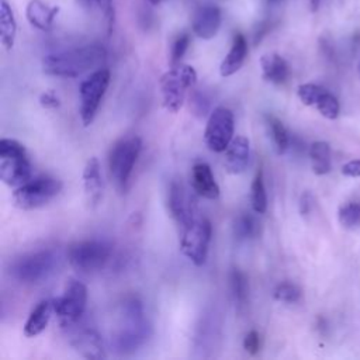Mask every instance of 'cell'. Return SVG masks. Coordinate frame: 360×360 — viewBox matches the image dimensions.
I'll list each match as a JSON object with an SVG mask.
<instances>
[{"label": "cell", "instance_id": "41", "mask_svg": "<svg viewBox=\"0 0 360 360\" xmlns=\"http://www.w3.org/2000/svg\"><path fill=\"white\" fill-rule=\"evenodd\" d=\"M82 4H84V6H89L90 3H91V0H79Z\"/></svg>", "mask_w": 360, "mask_h": 360}, {"label": "cell", "instance_id": "24", "mask_svg": "<svg viewBox=\"0 0 360 360\" xmlns=\"http://www.w3.org/2000/svg\"><path fill=\"white\" fill-rule=\"evenodd\" d=\"M311 166L315 174H326L330 172V146L328 142L316 141L309 146Z\"/></svg>", "mask_w": 360, "mask_h": 360}, {"label": "cell", "instance_id": "33", "mask_svg": "<svg viewBox=\"0 0 360 360\" xmlns=\"http://www.w3.org/2000/svg\"><path fill=\"white\" fill-rule=\"evenodd\" d=\"M360 221V204L347 202L339 208V222L345 228H350Z\"/></svg>", "mask_w": 360, "mask_h": 360}, {"label": "cell", "instance_id": "19", "mask_svg": "<svg viewBox=\"0 0 360 360\" xmlns=\"http://www.w3.org/2000/svg\"><path fill=\"white\" fill-rule=\"evenodd\" d=\"M83 188L87 204L96 207L103 195V180L98 159L94 156L86 162L83 169Z\"/></svg>", "mask_w": 360, "mask_h": 360}, {"label": "cell", "instance_id": "17", "mask_svg": "<svg viewBox=\"0 0 360 360\" xmlns=\"http://www.w3.org/2000/svg\"><path fill=\"white\" fill-rule=\"evenodd\" d=\"M72 346L86 359H104L105 352L103 347V342L100 335L91 329V328H84L77 332L70 339Z\"/></svg>", "mask_w": 360, "mask_h": 360}, {"label": "cell", "instance_id": "3", "mask_svg": "<svg viewBox=\"0 0 360 360\" xmlns=\"http://www.w3.org/2000/svg\"><path fill=\"white\" fill-rule=\"evenodd\" d=\"M31 162L22 143L11 138L0 139V179L10 187H20L31 180Z\"/></svg>", "mask_w": 360, "mask_h": 360}, {"label": "cell", "instance_id": "42", "mask_svg": "<svg viewBox=\"0 0 360 360\" xmlns=\"http://www.w3.org/2000/svg\"><path fill=\"white\" fill-rule=\"evenodd\" d=\"M270 4H273V3H277V1H280V0H267Z\"/></svg>", "mask_w": 360, "mask_h": 360}, {"label": "cell", "instance_id": "36", "mask_svg": "<svg viewBox=\"0 0 360 360\" xmlns=\"http://www.w3.org/2000/svg\"><path fill=\"white\" fill-rule=\"evenodd\" d=\"M243 347H245V350H246L249 354H252V356H255L256 353H259V349H260V336H259V333H257L256 330H250V332L245 336V339H243Z\"/></svg>", "mask_w": 360, "mask_h": 360}, {"label": "cell", "instance_id": "27", "mask_svg": "<svg viewBox=\"0 0 360 360\" xmlns=\"http://www.w3.org/2000/svg\"><path fill=\"white\" fill-rule=\"evenodd\" d=\"M229 284H231V291L233 301L238 308H243L248 301V294H249V284L248 278L243 271L239 269H232L229 274Z\"/></svg>", "mask_w": 360, "mask_h": 360}, {"label": "cell", "instance_id": "23", "mask_svg": "<svg viewBox=\"0 0 360 360\" xmlns=\"http://www.w3.org/2000/svg\"><path fill=\"white\" fill-rule=\"evenodd\" d=\"M17 35V21L8 0H0V39L1 45L10 51Z\"/></svg>", "mask_w": 360, "mask_h": 360}, {"label": "cell", "instance_id": "11", "mask_svg": "<svg viewBox=\"0 0 360 360\" xmlns=\"http://www.w3.org/2000/svg\"><path fill=\"white\" fill-rule=\"evenodd\" d=\"M53 301V311L59 316L62 325L72 326L84 314L87 305V288L77 280H70L63 294Z\"/></svg>", "mask_w": 360, "mask_h": 360}, {"label": "cell", "instance_id": "35", "mask_svg": "<svg viewBox=\"0 0 360 360\" xmlns=\"http://www.w3.org/2000/svg\"><path fill=\"white\" fill-rule=\"evenodd\" d=\"M190 104L193 107V111L195 115L198 117H204L208 112V107H210V101L208 97L204 93L195 91L191 98H190Z\"/></svg>", "mask_w": 360, "mask_h": 360}, {"label": "cell", "instance_id": "18", "mask_svg": "<svg viewBox=\"0 0 360 360\" xmlns=\"http://www.w3.org/2000/svg\"><path fill=\"white\" fill-rule=\"evenodd\" d=\"M59 13V7L51 6L44 0H30L25 8L27 21L39 31H49Z\"/></svg>", "mask_w": 360, "mask_h": 360}, {"label": "cell", "instance_id": "31", "mask_svg": "<svg viewBox=\"0 0 360 360\" xmlns=\"http://www.w3.org/2000/svg\"><path fill=\"white\" fill-rule=\"evenodd\" d=\"M274 298L281 302L294 304L301 298V290L292 283H281L274 290Z\"/></svg>", "mask_w": 360, "mask_h": 360}, {"label": "cell", "instance_id": "15", "mask_svg": "<svg viewBox=\"0 0 360 360\" xmlns=\"http://www.w3.org/2000/svg\"><path fill=\"white\" fill-rule=\"evenodd\" d=\"M249 155H250L249 139L246 136L238 135L231 141V143L225 150V159H224L225 169L231 174L242 173L249 163Z\"/></svg>", "mask_w": 360, "mask_h": 360}, {"label": "cell", "instance_id": "14", "mask_svg": "<svg viewBox=\"0 0 360 360\" xmlns=\"http://www.w3.org/2000/svg\"><path fill=\"white\" fill-rule=\"evenodd\" d=\"M167 207L170 215L181 225H187L195 215L191 205V201L183 187V184L177 180H173L169 186L167 191Z\"/></svg>", "mask_w": 360, "mask_h": 360}, {"label": "cell", "instance_id": "21", "mask_svg": "<svg viewBox=\"0 0 360 360\" xmlns=\"http://www.w3.org/2000/svg\"><path fill=\"white\" fill-rule=\"evenodd\" d=\"M260 68H262L263 79L273 84L285 83L291 75L288 62L276 52L264 53L260 58Z\"/></svg>", "mask_w": 360, "mask_h": 360}, {"label": "cell", "instance_id": "39", "mask_svg": "<svg viewBox=\"0 0 360 360\" xmlns=\"http://www.w3.org/2000/svg\"><path fill=\"white\" fill-rule=\"evenodd\" d=\"M342 173L349 177H359L360 176V159L352 160V162H347L346 165H343Z\"/></svg>", "mask_w": 360, "mask_h": 360}, {"label": "cell", "instance_id": "6", "mask_svg": "<svg viewBox=\"0 0 360 360\" xmlns=\"http://www.w3.org/2000/svg\"><path fill=\"white\" fill-rule=\"evenodd\" d=\"M197 83V72L190 65L179 63L160 77L163 107L169 112H177L186 98V93Z\"/></svg>", "mask_w": 360, "mask_h": 360}, {"label": "cell", "instance_id": "13", "mask_svg": "<svg viewBox=\"0 0 360 360\" xmlns=\"http://www.w3.org/2000/svg\"><path fill=\"white\" fill-rule=\"evenodd\" d=\"M222 24V11L215 4L200 6L191 18V30L195 37L201 39L214 38Z\"/></svg>", "mask_w": 360, "mask_h": 360}, {"label": "cell", "instance_id": "4", "mask_svg": "<svg viewBox=\"0 0 360 360\" xmlns=\"http://www.w3.org/2000/svg\"><path fill=\"white\" fill-rule=\"evenodd\" d=\"M58 253L52 249H41L22 255L10 266V274L22 284L45 281L58 266Z\"/></svg>", "mask_w": 360, "mask_h": 360}, {"label": "cell", "instance_id": "22", "mask_svg": "<svg viewBox=\"0 0 360 360\" xmlns=\"http://www.w3.org/2000/svg\"><path fill=\"white\" fill-rule=\"evenodd\" d=\"M52 314H55L53 301L44 300V301L38 302L34 307V309L30 312V315L24 323V335L27 338H35L39 333H42L45 330V328L48 326Z\"/></svg>", "mask_w": 360, "mask_h": 360}, {"label": "cell", "instance_id": "26", "mask_svg": "<svg viewBox=\"0 0 360 360\" xmlns=\"http://www.w3.org/2000/svg\"><path fill=\"white\" fill-rule=\"evenodd\" d=\"M259 231H260V225L257 219L249 212H243L238 215L233 221V235L236 239H240V240L252 239L257 236Z\"/></svg>", "mask_w": 360, "mask_h": 360}, {"label": "cell", "instance_id": "30", "mask_svg": "<svg viewBox=\"0 0 360 360\" xmlns=\"http://www.w3.org/2000/svg\"><path fill=\"white\" fill-rule=\"evenodd\" d=\"M315 107L328 120H335L339 115V101L328 90L322 94V97L319 98Z\"/></svg>", "mask_w": 360, "mask_h": 360}, {"label": "cell", "instance_id": "12", "mask_svg": "<svg viewBox=\"0 0 360 360\" xmlns=\"http://www.w3.org/2000/svg\"><path fill=\"white\" fill-rule=\"evenodd\" d=\"M235 120L226 107H217L208 117L204 139L212 152H224L233 139Z\"/></svg>", "mask_w": 360, "mask_h": 360}, {"label": "cell", "instance_id": "34", "mask_svg": "<svg viewBox=\"0 0 360 360\" xmlns=\"http://www.w3.org/2000/svg\"><path fill=\"white\" fill-rule=\"evenodd\" d=\"M98 8L104 17L107 34L111 35L114 30V22H115V7H114V0H97Z\"/></svg>", "mask_w": 360, "mask_h": 360}, {"label": "cell", "instance_id": "7", "mask_svg": "<svg viewBox=\"0 0 360 360\" xmlns=\"http://www.w3.org/2000/svg\"><path fill=\"white\" fill-rule=\"evenodd\" d=\"M62 190V181L55 177H35L13 191V204L20 210H35L52 201Z\"/></svg>", "mask_w": 360, "mask_h": 360}, {"label": "cell", "instance_id": "10", "mask_svg": "<svg viewBox=\"0 0 360 360\" xmlns=\"http://www.w3.org/2000/svg\"><path fill=\"white\" fill-rule=\"evenodd\" d=\"M111 79V73L105 68H98L90 73L89 77H86L80 83V120L84 127L90 125L97 114V110L100 107V103L108 89Z\"/></svg>", "mask_w": 360, "mask_h": 360}, {"label": "cell", "instance_id": "1", "mask_svg": "<svg viewBox=\"0 0 360 360\" xmlns=\"http://www.w3.org/2000/svg\"><path fill=\"white\" fill-rule=\"evenodd\" d=\"M107 59V51L100 44L53 52L42 59V70L49 76L77 77L89 70L98 69Z\"/></svg>", "mask_w": 360, "mask_h": 360}, {"label": "cell", "instance_id": "5", "mask_svg": "<svg viewBox=\"0 0 360 360\" xmlns=\"http://www.w3.org/2000/svg\"><path fill=\"white\" fill-rule=\"evenodd\" d=\"M142 149L139 136L132 135L117 141L108 155V169L115 187L122 193L127 190L134 166Z\"/></svg>", "mask_w": 360, "mask_h": 360}, {"label": "cell", "instance_id": "8", "mask_svg": "<svg viewBox=\"0 0 360 360\" xmlns=\"http://www.w3.org/2000/svg\"><path fill=\"white\" fill-rule=\"evenodd\" d=\"M112 248L103 239L80 240L69 246L68 260L70 266L82 273H91L103 269L110 260Z\"/></svg>", "mask_w": 360, "mask_h": 360}, {"label": "cell", "instance_id": "32", "mask_svg": "<svg viewBox=\"0 0 360 360\" xmlns=\"http://www.w3.org/2000/svg\"><path fill=\"white\" fill-rule=\"evenodd\" d=\"M190 45V35L183 32L180 35H177L172 44V49H170V62L172 66H176L179 63H181L183 56L186 55L187 49Z\"/></svg>", "mask_w": 360, "mask_h": 360}, {"label": "cell", "instance_id": "25", "mask_svg": "<svg viewBox=\"0 0 360 360\" xmlns=\"http://www.w3.org/2000/svg\"><path fill=\"white\" fill-rule=\"evenodd\" d=\"M266 124H267L269 134L271 136L276 152L278 155L285 153L287 149L290 148V135H288V131L285 129L284 124L274 115H267Z\"/></svg>", "mask_w": 360, "mask_h": 360}, {"label": "cell", "instance_id": "38", "mask_svg": "<svg viewBox=\"0 0 360 360\" xmlns=\"http://www.w3.org/2000/svg\"><path fill=\"white\" fill-rule=\"evenodd\" d=\"M312 205H314V198H312V194H311L309 191H305V193H302V195H301V198H300V204H298L301 215H302V217L308 215V214L311 212V210H312Z\"/></svg>", "mask_w": 360, "mask_h": 360}, {"label": "cell", "instance_id": "16", "mask_svg": "<svg viewBox=\"0 0 360 360\" xmlns=\"http://www.w3.org/2000/svg\"><path fill=\"white\" fill-rule=\"evenodd\" d=\"M246 56H248V39L242 32H235L231 48L219 65L221 76L229 77L233 73H236L243 66Z\"/></svg>", "mask_w": 360, "mask_h": 360}, {"label": "cell", "instance_id": "9", "mask_svg": "<svg viewBox=\"0 0 360 360\" xmlns=\"http://www.w3.org/2000/svg\"><path fill=\"white\" fill-rule=\"evenodd\" d=\"M211 235V222L204 217H194L187 225L183 226L180 249L183 255L195 266H202L205 263Z\"/></svg>", "mask_w": 360, "mask_h": 360}, {"label": "cell", "instance_id": "40", "mask_svg": "<svg viewBox=\"0 0 360 360\" xmlns=\"http://www.w3.org/2000/svg\"><path fill=\"white\" fill-rule=\"evenodd\" d=\"M150 4H153V6H158V4H160L163 0H148Z\"/></svg>", "mask_w": 360, "mask_h": 360}, {"label": "cell", "instance_id": "20", "mask_svg": "<svg viewBox=\"0 0 360 360\" xmlns=\"http://www.w3.org/2000/svg\"><path fill=\"white\" fill-rule=\"evenodd\" d=\"M191 186L194 191L207 200L219 197V186L214 179L211 167L207 163H197L191 170Z\"/></svg>", "mask_w": 360, "mask_h": 360}, {"label": "cell", "instance_id": "2", "mask_svg": "<svg viewBox=\"0 0 360 360\" xmlns=\"http://www.w3.org/2000/svg\"><path fill=\"white\" fill-rule=\"evenodd\" d=\"M152 335V326L145 316L143 305L136 297H128L121 307V323L111 338V346L117 353L136 352Z\"/></svg>", "mask_w": 360, "mask_h": 360}, {"label": "cell", "instance_id": "28", "mask_svg": "<svg viewBox=\"0 0 360 360\" xmlns=\"http://www.w3.org/2000/svg\"><path fill=\"white\" fill-rule=\"evenodd\" d=\"M250 201L252 208L256 214H263L267 210V194L263 181V172L259 169L253 177L252 187H250Z\"/></svg>", "mask_w": 360, "mask_h": 360}, {"label": "cell", "instance_id": "37", "mask_svg": "<svg viewBox=\"0 0 360 360\" xmlns=\"http://www.w3.org/2000/svg\"><path fill=\"white\" fill-rule=\"evenodd\" d=\"M39 104L44 108L53 110V108H58L60 105V101H59L58 96L53 91H45L39 96Z\"/></svg>", "mask_w": 360, "mask_h": 360}, {"label": "cell", "instance_id": "29", "mask_svg": "<svg viewBox=\"0 0 360 360\" xmlns=\"http://www.w3.org/2000/svg\"><path fill=\"white\" fill-rule=\"evenodd\" d=\"M325 91L326 90L322 86H318V84H314V83H304V84L298 86L297 94L305 105H314L315 107Z\"/></svg>", "mask_w": 360, "mask_h": 360}]
</instances>
